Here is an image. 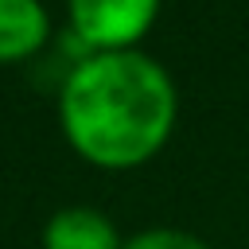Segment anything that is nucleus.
<instances>
[{
	"instance_id": "obj_1",
	"label": "nucleus",
	"mask_w": 249,
	"mask_h": 249,
	"mask_svg": "<svg viewBox=\"0 0 249 249\" xmlns=\"http://www.w3.org/2000/svg\"><path fill=\"white\" fill-rule=\"evenodd\" d=\"M179 89L163 62L136 51L82 54L58 89V121L70 148L93 167L148 163L175 132Z\"/></svg>"
},
{
	"instance_id": "obj_2",
	"label": "nucleus",
	"mask_w": 249,
	"mask_h": 249,
	"mask_svg": "<svg viewBox=\"0 0 249 249\" xmlns=\"http://www.w3.org/2000/svg\"><path fill=\"white\" fill-rule=\"evenodd\" d=\"M70 31L89 51H136L160 16V0H66Z\"/></svg>"
},
{
	"instance_id": "obj_3",
	"label": "nucleus",
	"mask_w": 249,
	"mask_h": 249,
	"mask_svg": "<svg viewBox=\"0 0 249 249\" xmlns=\"http://www.w3.org/2000/svg\"><path fill=\"white\" fill-rule=\"evenodd\" d=\"M121 233L97 206H62L43 226V249H121Z\"/></svg>"
},
{
	"instance_id": "obj_4",
	"label": "nucleus",
	"mask_w": 249,
	"mask_h": 249,
	"mask_svg": "<svg viewBox=\"0 0 249 249\" xmlns=\"http://www.w3.org/2000/svg\"><path fill=\"white\" fill-rule=\"evenodd\" d=\"M51 39V12L43 0H0V62H19Z\"/></svg>"
},
{
	"instance_id": "obj_5",
	"label": "nucleus",
	"mask_w": 249,
	"mask_h": 249,
	"mask_svg": "<svg viewBox=\"0 0 249 249\" xmlns=\"http://www.w3.org/2000/svg\"><path fill=\"white\" fill-rule=\"evenodd\" d=\"M121 249H210L198 233L191 230H175V226H152V230H140L132 237H124Z\"/></svg>"
}]
</instances>
